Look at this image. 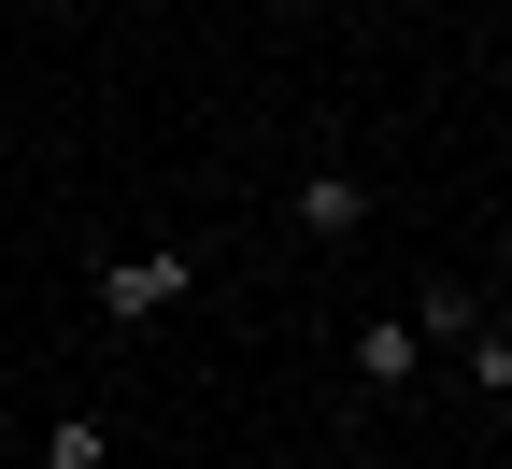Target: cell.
Listing matches in <instances>:
<instances>
[{"mask_svg":"<svg viewBox=\"0 0 512 469\" xmlns=\"http://www.w3.org/2000/svg\"><path fill=\"white\" fill-rule=\"evenodd\" d=\"M43 469H114V427H100V413H57V427H43Z\"/></svg>","mask_w":512,"mask_h":469,"instance_id":"4","label":"cell"},{"mask_svg":"<svg viewBox=\"0 0 512 469\" xmlns=\"http://www.w3.org/2000/svg\"><path fill=\"white\" fill-rule=\"evenodd\" d=\"M299 228H313V242H356V228H370V171L313 157V171H299Z\"/></svg>","mask_w":512,"mask_h":469,"instance_id":"2","label":"cell"},{"mask_svg":"<svg viewBox=\"0 0 512 469\" xmlns=\"http://www.w3.org/2000/svg\"><path fill=\"white\" fill-rule=\"evenodd\" d=\"M498 427H512V398H498Z\"/></svg>","mask_w":512,"mask_h":469,"instance_id":"7","label":"cell"},{"mask_svg":"<svg viewBox=\"0 0 512 469\" xmlns=\"http://www.w3.org/2000/svg\"><path fill=\"white\" fill-rule=\"evenodd\" d=\"M413 327H427V342H470L484 299H470V285H427V299H413Z\"/></svg>","mask_w":512,"mask_h":469,"instance_id":"5","label":"cell"},{"mask_svg":"<svg viewBox=\"0 0 512 469\" xmlns=\"http://www.w3.org/2000/svg\"><path fill=\"white\" fill-rule=\"evenodd\" d=\"M413 370H427V327H413V313H370V327H356V384H370V398H413Z\"/></svg>","mask_w":512,"mask_h":469,"instance_id":"3","label":"cell"},{"mask_svg":"<svg viewBox=\"0 0 512 469\" xmlns=\"http://www.w3.org/2000/svg\"><path fill=\"white\" fill-rule=\"evenodd\" d=\"M185 285H200V242H157V256H114L100 271V327H157Z\"/></svg>","mask_w":512,"mask_h":469,"instance_id":"1","label":"cell"},{"mask_svg":"<svg viewBox=\"0 0 512 469\" xmlns=\"http://www.w3.org/2000/svg\"><path fill=\"white\" fill-rule=\"evenodd\" d=\"M456 356H470V384H484V398H512V342H498V327H470Z\"/></svg>","mask_w":512,"mask_h":469,"instance_id":"6","label":"cell"}]
</instances>
